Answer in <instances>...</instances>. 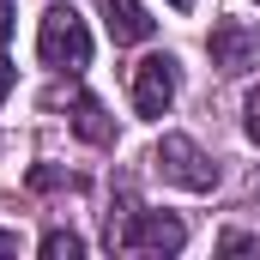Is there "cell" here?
Masks as SVG:
<instances>
[{
	"label": "cell",
	"mask_w": 260,
	"mask_h": 260,
	"mask_svg": "<svg viewBox=\"0 0 260 260\" xmlns=\"http://www.w3.org/2000/svg\"><path fill=\"white\" fill-rule=\"evenodd\" d=\"M37 55H43V67H55V73H85L91 67V30H85V18L73 6H49L43 12Z\"/></svg>",
	"instance_id": "6da1fadb"
},
{
	"label": "cell",
	"mask_w": 260,
	"mask_h": 260,
	"mask_svg": "<svg viewBox=\"0 0 260 260\" xmlns=\"http://www.w3.org/2000/svg\"><path fill=\"white\" fill-rule=\"evenodd\" d=\"M151 170H157L170 188H188V194L218 188V164L200 151L188 133H164V139H157V151H151Z\"/></svg>",
	"instance_id": "7a4b0ae2"
},
{
	"label": "cell",
	"mask_w": 260,
	"mask_h": 260,
	"mask_svg": "<svg viewBox=\"0 0 260 260\" xmlns=\"http://www.w3.org/2000/svg\"><path fill=\"white\" fill-rule=\"evenodd\" d=\"M182 242H188V230H182V218H164V212H133V218H109V248H121V254H182Z\"/></svg>",
	"instance_id": "3957f363"
},
{
	"label": "cell",
	"mask_w": 260,
	"mask_h": 260,
	"mask_svg": "<svg viewBox=\"0 0 260 260\" xmlns=\"http://www.w3.org/2000/svg\"><path fill=\"white\" fill-rule=\"evenodd\" d=\"M176 85H182V73H176L170 55H145L133 67V109L139 115H164L176 103Z\"/></svg>",
	"instance_id": "277c9868"
},
{
	"label": "cell",
	"mask_w": 260,
	"mask_h": 260,
	"mask_svg": "<svg viewBox=\"0 0 260 260\" xmlns=\"http://www.w3.org/2000/svg\"><path fill=\"white\" fill-rule=\"evenodd\" d=\"M206 49H212V67H218V73H248V67L260 61V30L224 18V24H212Z\"/></svg>",
	"instance_id": "5b68a950"
},
{
	"label": "cell",
	"mask_w": 260,
	"mask_h": 260,
	"mask_svg": "<svg viewBox=\"0 0 260 260\" xmlns=\"http://www.w3.org/2000/svg\"><path fill=\"white\" fill-rule=\"evenodd\" d=\"M97 12H103V30L115 43H151V30H157V18L139 0H97Z\"/></svg>",
	"instance_id": "8992f818"
},
{
	"label": "cell",
	"mask_w": 260,
	"mask_h": 260,
	"mask_svg": "<svg viewBox=\"0 0 260 260\" xmlns=\"http://www.w3.org/2000/svg\"><path fill=\"white\" fill-rule=\"evenodd\" d=\"M73 133H79V139H91V145H109V139H115V121L103 115V103H97V97H79V103H73Z\"/></svg>",
	"instance_id": "52a82bcc"
},
{
	"label": "cell",
	"mask_w": 260,
	"mask_h": 260,
	"mask_svg": "<svg viewBox=\"0 0 260 260\" xmlns=\"http://www.w3.org/2000/svg\"><path fill=\"white\" fill-rule=\"evenodd\" d=\"M79 254H85V242L73 230H49L43 236V260H79Z\"/></svg>",
	"instance_id": "ba28073f"
},
{
	"label": "cell",
	"mask_w": 260,
	"mask_h": 260,
	"mask_svg": "<svg viewBox=\"0 0 260 260\" xmlns=\"http://www.w3.org/2000/svg\"><path fill=\"white\" fill-rule=\"evenodd\" d=\"M218 248H224V254H248V248H260V242H254V236H242V230H230Z\"/></svg>",
	"instance_id": "9c48e42d"
},
{
	"label": "cell",
	"mask_w": 260,
	"mask_h": 260,
	"mask_svg": "<svg viewBox=\"0 0 260 260\" xmlns=\"http://www.w3.org/2000/svg\"><path fill=\"white\" fill-rule=\"evenodd\" d=\"M248 139H254V145H260V91H254V97H248Z\"/></svg>",
	"instance_id": "30bf717a"
},
{
	"label": "cell",
	"mask_w": 260,
	"mask_h": 260,
	"mask_svg": "<svg viewBox=\"0 0 260 260\" xmlns=\"http://www.w3.org/2000/svg\"><path fill=\"white\" fill-rule=\"evenodd\" d=\"M6 43H12V6L0 0V49H6Z\"/></svg>",
	"instance_id": "8fae6325"
},
{
	"label": "cell",
	"mask_w": 260,
	"mask_h": 260,
	"mask_svg": "<svg viewBox=\"0 0 260 260\" xmlns=\"http://www.w3.org/2000/svg\"><path fill=\"white\" fill-rule=\"evenodd\" d=\"M18 85V73H12V61H0V103H6V91Z\"/></svg>",
	"instance_id": "7c38bea8"
},
{
	"label": "cell",
	"mask_w": 260,
	"mask_h": 260,
	"mask_svg": "<svg viewBox=\"0 0 260 260\" xmlns=\"http://www.w3.org/2000/svg\"><path fill=\"white\" fill-rule=\"evenodd\" d=\"M0 254H18V236L12 230H0Z\"/></svg>",
	"instance_id": "4fadbf2b"
},
{
	"label": "cell",
	"mask_w": 260,
	"mask_h": 260,
	"mask_svg": "<svg viewBox=\"0 0 260 260\" xmlns=\"http://www.w3.org/2000/svg\"><path fill=\"white\" fill-rule=\"evenodd\" d=\"M170 6H176V12H188V6H194V0H170Z\"/></svg>",
	"instance_id": "5bb4252c"
}]
</instances>
